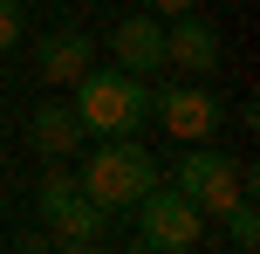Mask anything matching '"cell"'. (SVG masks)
<instances>
[{"instance_id": "6da1fadb", "label": "cell", "mask_w": 260, "mask_h": 254, "mask_svg": "<svg viewBox=\"0 0 260 254\" xmlns=\"http://www.w3.org/2000/svg\"><path fill=\"white\" fill-rule=\"evenodd\" d=\"M69 90H76L69 103H76L82 131H96V137H130V131H144V117H151L144 76H123V69H96L89 62Z\"/></svg>"}, {"instance_id": "7a4b0ae2", "label": "cell", "mask_w": 260, "mask_h": 254, "mask_svg": "<svg viewBox=\"0 0 260 254\" xmlns=\"http://www.w3.org/2000/svg\"><path fill=\"white\" fill-rule=\"evenodd\" d=\"M76 186L89 192L103 213H130V206L157 186V158L137 145V137H103V145L89 151V165H82Z\"/></svg>"}, {"instance_id": "3957f363", "label": "cell", "mask_w": 260, "mask_h": 254, "mask_svg": "<svg viewBox=\"0 0 260 254\" xmlns=\"http://www.w3.org/2000/svg\"><path fill=\"white\" fill-rule=\"evenodd\" d=\"M130 213H137V247L144 254H185V247H199V234H206V213H199L178 186H165V179H157Z\"/></svg>"}, {"instance_id": "277c9868", "label": "cell", "mask_w": 260, "mask_h": 254, "mask_svg": "<svg viewBox=\"0 0 260 254\" xmlns=\"http://www.w3.org/2000/svg\"><path fill=\"white\" fill-rule=\"evenodd\" d=\"M171 186H178L199 213H226L240 192H253V172H240V165L226 158V151H212V145H185V158L171 165Z\"/></svg>"}, {"instance_id": "5b68a950", "label": "cell", "mask_w": 260, "mask_h": 254, "mask_svg": "<svg viewBox=\"0 0 260 254\" xmlns=\"http://www.w3.org/2000/svg\"><path fill=\"white\" fill-rule=\"evenodd\" d=\"M35 206H41V220L55 227V241H96L103 220H110L103 206L76 186V172H48V179H41V192H35Z\"/></svg>"}, {"instance_id": "8992f818", "label": "cell", "mask_w": 260, "mask_h": 254, "mask_svg": "<svg viewBox=\"0 0 260 254\" xmlns=\"http://www.w3.org/2000/svg\"><path fill=\"white\" fill-rule=\"evenodd\" d=\"M151 117L165 124L178 145H212V137H219V96L199 90V82H171V90L151 96Z\"/></svg>"}, {"instance_id": "52a82bcc", "label": "cell", "mask_w": 260, "mask_h": 254, "mask_svg": "<svg viewBox=\"0 0 260 254\" xmlns=\"http://www.w3.org/2000/svg\"><path fill=\"white\" fill-rule=\"evenodd\" d=\"M110 62L123 76H157L165 69V21L157 14H130V21L110 27Z\"/></svg>"}, {"instance_id": "ba28073f", "label": "cell", "mask_w": 260, "mask_h": 254, "mask_svg": "<svg viewBox=\"0 0 260 254\" xmlns=\"http://www.w3.org/2000/svg\"><path fill=\"white\" fill-rule=\"evenodd\" d=\"M165 62H178L185 76H212V69H219V27L199 21V14H171V27H165Z\"/></svg>"}, {"instance_id": "9c48e42d", "label": "cell", "mask_w": 260, "mask_h": 254, "mask_svg": "<svg viewBox=\"0 0 260 254\" xmlns=\"http://www.w3.org/2000/svg\"><path fill=\"white\" fill-rule=\"evenodd\" d=\"M35 62H41V76H48V82H76L82 69L96 62V41L76 35V27H55V35L35 41Z\"/></svg>"}, {"instance_id": "30bf717a", "label": "cell", "mask_w": 260, "mask_h": 254, "mask_svg": "<svg viewBox=\"0 0 260 254\" xmlns=\"http://www.w3.org/2000/svg\"><path fill=\"white\" fill-rule=\"evenodd\" d=\"M27 131H35V151H41V158H69V151L89 137V131H82V117H76V103H41Z\"/></svg>"}, {"instance_id": "8fae6325", "label": "cell", "mask_w": 260, "mask_h": 254, "mask_svg": "<svg viewBox=\"0 0 260 254\" xmlns=\"http://www.w3.org/2000/svg\"><path fill=\"white\" fill-rule=\"evenodd\" d=\"M219 220H226V241H233V254H260V213H253V192H240Z\"/></svg>"}, {"instance_id": "7c38bea8", "label": "cell", "mask_w": 260, "mask_h": 254, "mask_svg": "<svg viewBox=\"0 0 260 254\" xmlns=\"http://www.w3.org/2000/svg\"><path fill=\"white\" fill-rule=\"evenodd\" d=\"M21 35H27V14H21V0H0V55H7Z\"/></svg>"}, {"instance_id": "4fadbf2b", "label": "cell", "mask_w": 260, "mask_h": 254, "mask_svg": "<svg viewBox=\"0 0 260 254\" xmlns=\"http://www.w3.org/2000/svg\"><path fill=\"white\" fill-rule=\"evenodd\" d=\"M151 7H157V14H165V21H171V14H192L199 0H151Z\"/></svg>"}, {"instance_id": "5bb4252c", "label": "cell", "mask_w": 260, "mask_h": 254, "mask_svg": "<svg viewBox=\"0 0 260 254\" xmlns=\"http://www.w3.org/2000/svg\"><path fill=\"white\" fill-rule=\"evenodd\" d=\"M55 254H103V247H96V241H62Z\"/></svg>"}, {"instance_id": "9a60e30c", "label": "cell", "mask_w": 260, "mask_h": 254, "mask_svg": "<svg viewBox=\"0 0 260 254\" xmlns=\"http://www.w3.org/2000/svg\"><path fill=\"white\" fill-rule=\"evenodd\" d=\"M21 254H55V247L41 241V234H27V241H21Z\"/></svg>"}, {"instance_id": "2e32d148", "label": "cell", "mask_w": 260, "mask_h": 254, "mask_svg": "<svg viewBox=\"0 0 260 254\" xmlns=\"http://www.w3.org/2000/svg\"><path fill=\"white\" fill-rule=\"evenodd\" d=\"M185 254H199V247H185Z\"/></svg>"}]
</instances>
